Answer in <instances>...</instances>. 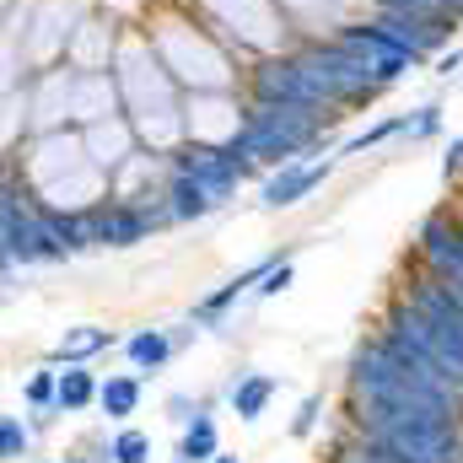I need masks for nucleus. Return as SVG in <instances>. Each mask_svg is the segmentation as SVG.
<instances>
[{
	"instance_id": "nucleus-27",
	"label": "nucleus",
	"mask_w": 463,
	"mask_h": 463,
	"mask_svg": "<svg viewBox=\"0 0 463 463\" xmlns=\"http://www.w3.org/2000/svg\"><path fill=\"white\" fill-rule=\"evenodd\" d=\"M431 71H437L442 81H453V76L463 71V43H453V49H442V54L431 60Z\"/></svg>"
},
{
	"instance_id": "nucleus-21",
	"label": "nucleus",
	"mask_w": 463,
	"mask_h": 463,
	"mask_svg": "<svg viewBox=\"0 0 463 463\" xmlns=\"http://www.w3.org/2000/svg\"><path fill=\"white\" fill-rule=\"evenodd\" d=\"M393 135H404V114H383L377 124L355 129L345 146H335V156H361V151H377V146H383V140H393Z\"/></svg>"
},
{
	"instance_id": "nucleus-28",
	"label": "nucleus",
	"mask_w": 463,
	"mask_h": 463,
	"mask_svg": "<svg viewBox=\"0 0 463 463\" xmlns=\"http://www.w3.org/2000/svg\"><path fill=\"white\" fill-rule=\"evenodd\" d=\"M318 410H324V399H318V393H313V399H302V410H297V420H291V431H297V437H307V431L318 426Z\"/></svg>"
},
{
	"instance_id": "nucleus-11",
	"label": "nucleus",
	"mask_w": 463,
	"mask_h": 463,
	"mask_svg": "<svg viewBox=\"0 0 463 463\" xmlns=\"http://www.w3.org/2000/svg\"><path fill=\"white\" fill-rule=\"evenodd\" d=\"M118 38H124V22H118L114 11L92 5V11H87V22L76 27L71 49H65V65H76V71H114Z\"/></svg>"
},
{
	"instance_id": "nucleus-8",
	"label": "nucleus",
	"mask_w": 463,
	"mask_h": 463,
	"mask_svg": "<svg viewBox=\"0 0 463 463\" xmlns=\"http://www.w3.org/2000/svg\"><path fill=\"white\" fill-rule=\"evenodd\" d=\"M242 118H248L242 87H232V92H189V103H184V129L200 146H232Z\"/></svg>"
},
{
	"instance_id": "nucleus-3",
	"label": "nucleus",
	"mask_w": 463,
	"mask_h": 463,
	"mask_svg": "<svg viewBox=\"0 0 463 463\" xmlns=\"http://www.w3.org/2000/svg\"><path fill=\"white\" fill-rule=\"evenodd\" d=\"M22 184L49 211H98L109 200V173L92 162L81 129H38L22 140Z\"/></svg>"
},
{
	"instance_id": "nucleus-20",
	"label": "nucleus",
	"mask_w": 463,
	"mask_h": 463,
	"mask_svg": "<svg viewBox=\"0 0 463 463\" xmlns=\"http://www.w3.org/2000/svg\"><path fill=\"white\" fill-rule=\"evenodd\" d=\"M178 458H184V463H211V458H216V420H211L205 410H194V415H189V431H184Z\"/></svg>"
},
{
	"instance_id": "nucleus-5",
	"label": "nucleus",
	"mask_w": 463,
	"mask_h": 463,
	"mask_svg": "<svg viewBox=\"0 0 463 463\" xmlns=\"http://www.w3.org/2000/svg\"><path fill=\"white\" fill-rule=\"evenodd\" d=\"M194 11L227 38L232 60L248 71L259 54H275V49H297V27L291 16L280 11V0H194Z\"/></svg>"
},
{
	"instance_id": "nucleus-12",
	"label": "nucleus",
	"mask_w": 463,
	"mask_h": 463,
	"mask_svg": "<svg viewBox=\"0 0 463 463\" xmlns=\"http://www.w3.org/2000/svg\"><path fill=\"white\" fill-rule=\"evenodd\" d=\"M92 216V242L98 248H135V242H146L156 222H151V211L146 205H135V200H103L98 211H87Z\"/></svg>"
},
{
	"instance_id": "nucleus-16",
	"label": "nucleus",
	"mask_w": 463,
	"mask_h": 463,
	"mask_svg": "<svg viewBox=\"0 0 463 463\" xmlns=\"http://www.w3.org/2000/svg\"><path fill=\"white\" fill-rule=\"evenodd\" d=\"M178 350V340L167 335V329H135L129 340H124V355H129V366H140V372H156V366H167V355Z\"/></svg>"
},
{
	"instance_id": "nucleus-19",
	"label": "nucleus",
	"mask_w": 463,
	"mask_h": 463,
	"mask_svg": "<svg viewBox=\"0 0 463 463\" xmlns=\"http://www.w3.org/2000/svg\"><path fill=\"white\" fill-rule=\"evenodd\" d=\"M109 345H114V335H109V329L81 324L76 335H65V340H60V361H65V366H87L98 350H109Z\"/></svg>"
},
{
	"instance_id": "nucleus-25",
	"label": "nucleus",
	"mask_w": 463,
	"mask_h": 463,
	"mask_svg": "<svg viewBox=\"0 0 463 463\" xmlns=\"http://www.w3.org/2000/svg\"><path fill=\"white\" fill-rule=\"evenodd\" d=\"M22 453H27V431H22V420H16V415H5V420H0V458L16 463Z\"/></svg>"
},
{
	"instance_id": "nucleus-4",
	"label": "nucleus",
	"mask_w": 463,
	"mask_h": 463,
	"mask_svg": "<svg viewBox=\"0 0 463 463\" xmlns=\"http://www.w3.org/2000/svg\"><path fill=\"white\" fill-rule=\"evenodd\" d=\"M340 124V114H324V109H286V103H253L248 98V118L237 129V151L253 156L259 167H286V162H302V156H324L329 151V129Z\"/></svg>"
},
{
	"instance_id": "nucleus-2",
	"label": "nucleus",
	"mask_w": 463,
	"mask_h": 463,
	"mask_svg": "<svg viewBox=\"0 0 463 463\" xmlns=\"http://www.w3.org/2000/svg\"><path fill=\"white\" fill-rule=\"evenodd\" d=\"M140 27L151 33L156 54L178 76L184 92H232L242 87V65L232 60L227 38L194 11V0H151Z\"/></svg>"
},
{
	"instance_id": "nucleus-1",
	"label": "nucleus",
	"mask_w": 463,
	"mask_h": 463,
	"mask_svg": "<svg viewBox=\"0 0 463 463\" xmlns=\"http://www.w3.org/2000/svg\"><path fill=\"white\" fill-rule=\"evenodd\" d=\"M114 76H118V98H124V114L135 124L140 146L178 151L189 140V129H184L189 92L178 87V76L167 71V60L156 54L151 33L140 22H124V38H118V54H114Z\"/></svg>"
},
{
	"instance_id": "nucleus-30",
	"label": "nucleus",
	"mask_w": 463,
	"mask_h": 463,
	"mask_svg": "<svg viewBox=\"0 0 463 463\" xmlns=\"http://www.w3.org/2000/svg\"><path fill=\"white\" fill-rule=\"evenodd\" d=\"M211 463H237V458H222V453H216V458H211Z\"/></svg>"
},
{
	"instance_id": "nucleus-18",
	"label": "nucleus",
	"mask_w": 463,
	"mask_h": 463,
	"mask_svg": "<svg viewBox=\"0 0 463 463\" xmlns=\"http://www.w3.org/2000/svg\"><path fill=\"white\" fill-rule=\"evenodd\" d=\"M98 404H103V415H109V420H129V415L140 410V377H129V372L103 377V393H98Z\"/></svg>"
},
{
	"instance_id": "nucleus-10",
	"label": "nucleus",
	"mask_w": 463,
	"mask_h": 463,
	"mask_svg": "<svg viewBox=\"0 0 463 463\" xmlns=\"http://www.w3.org/2000/svg\"><path fill=\"white\" fill-rule=\"evenodd\" d=\"M335 167H340V156H302V162H286V167H275V173L264 178L259 205H264V211H291V205H302L307 194H318V189L335 178Z\"/></svg>"
},
{
	"instance_id": "nucleus-22",
	"label": "nucleus",
	"mask_w": 463,
	"mask_h": 463,
	"mask_svg": "<svg viewBox=\"0 0 463 463\" xmlns=\"http://www.w3.org/2000/svg\"><path fill=\"white\" fill-rule=\"evenodd\" d=\"M448 124V109L442 103H420L415 114H404V140H437Z\"/></svg>"
},
{
	"instance_id": "nucleus-24",
	"label": "nucleus",
	"mask_w": 463,
	"mask_h": 463,
	"mask_svg": "<svg viewBox=\"0 0 463 463\" xmlns=\"http://www.w3.org/2000/svg\"><path fill=\"white\" fill-rule=\"evenodd\" d=\"M54 393H60V372H49V366H43V372H33V377H27V404H33V410H49V404H54Z\"/></svg>"
},
{
	"instance_id": "nucleus-14",
	"label": "nucleus",
	"mask_w": 463,
	"mask_h": 463,
	"mask_svg": "<svg viewBox=\"0 0 463 463\" xmlns=\"http://www.w3.org/2000/svg\"><path fill=\"white\" fill-rule=\"evenodd\" d=\"M216 205H222V200H216L200 178L173 173V184H167V211H173V227H184V222H205Z\"/></svg>"
},
{
	"instance_id": "nucleus-17",
	"label": "nucleus",
	"mask_w": 463,
	"mask_h": 463,
	"mask_svg": "<svg viewBox=\"0 0 463 463\" xmlns=\"http://www.w3.org/2000/svg\"><path fill=\"white\" fill-rule=\"evenodd\" d=\"M269 393H275V377H269V372H237V383H232L227 399L242 420H259L264 404H269Z\"/></svg>"
},
{
	"instance_id": "nucleus-15",
	"label": "nucleus",
	"mask_w": 463,
	"mask_h": 463,
	"mask_svg": "<svg viewBox=\"0 0 463 463\" xmlns=\"http://www.w3.org/2000/svg\"><path fill=\"white\" fill-rule=\"evenodd\" d=\"M98 393H103V383H98V372H92V366H65V372H60L54 410H60V415H76V410L98 404Z\"/></svg>"
},
{
	"instance_id": "nucleus-26",
	"label": "nucleus",
	"mask_w": 463,
	"mask_h": 463,
	"mask_svg": "<svg viewBox=\"0 0 463 463\" xmlns=\"http://www.w3.org/2000/svg\"><path fill=\"white\" fill-rule=\"evenodd\" d=\"M286 286H291V253H286L280 264H269V275H264V280H259L253 291H259V297H280Z\"/></svg>"
},
{
	"instance_id": "nucleus-9",
	"label": "nucleus",
	"mask_w": 463,
	"mask_h": 463,
	"mask_svg": "<svg viewBox=\"0 0 463 463\" xmlns=\"http://www.w3.org/2000/svg\"><path fill=\"white\" fill-rule=\"evenodd\" d=\"M109 114H124L114 71H76V65H65V118L76 129H87V124H98Z\"/></svg>"
},
{
	"instance_id": "nucleus-6",
	"label": "nucleus",
	"mask_w": 463,
	"mask_h": 463,
	"mask_svg": "<svg viewBox=\"0 0 463 463\" xmlns=\"http://www.w3.org/2000/svg\"><path fill=\"white\" fill-rule=\"evenodd\" d=\"M297 54H302V65H307L318 98H324L335 114H361V109H372V103L383 98V81L372 76V60H366L361 49L340 43L335 33H329V38H302Z\"/></svg>"
},
{
	"instance_id": "nucleus-13",
	"label": "nucleus",
	"mask_w": 463,
	"mask_h": 463,
	"mask_svg": "<svg viewBox=\"0 0 463 463\" xmlns=\"http://www.w3.org/2000/svg\"><path fill=\"white\" fill-rule=\"evenodd\" d=\"M81 140H87V151H92V162L114 178L118 167L140 151V135H135V124H129V114H109L98 118V124H87L81 129Z\"/></svg>"
},
{
	"instance_id": "nucleus-23",
	"label": "nucleus",
	"mask_w": 463,
	"mask_h": 463,
	"mask_svg": "<svg viewBox=\"0 0 463 463\" xmlns=\"http://www.w3.org/2000/svg\"><path fill=\"white\" fill-rule=\"evenodd\" d=\"M109 458L114 463H151V442H146L140 431H118L114 448H109Z\"/></svg>"
},
{
	"instance_id": "nucleus-29",
	"label": "nucleus",
	"mask_w": 463,
	"mask_h": 463,
	"mask_svg": "<svg viewBox=\"0 0 463 463\" xmlns=\"http://www.w3.org/2000/svg\"><path fill=\"white\" fill-rule=\"evenodd\" d=\"M442 178L453 184V178H463V129L448 140V156H442Z\"/></svg>"
},
{
	"instance_id": "nucleus-7",
	"label": "nucleus",
	"mask_w": 463,
	"mask_h": 463,
	"mask_svg": "<svg viewBox=\"0 0 463 463\" xmlns=\"http://www.w3.org/2000/svg\"><path fill=\"white\" fill-rule=\"evenodd\" d=\"M173 173L200 178V184L227 205L232 194L259 173V162H253V156H242L237 146H200V140H184V146L173 151Z\"/></svg>"
}]
</instances>
